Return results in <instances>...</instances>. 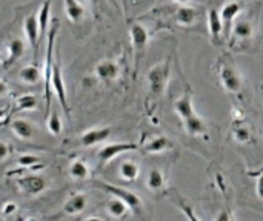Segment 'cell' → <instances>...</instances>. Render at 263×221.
Instances as JSON below:
<instances>
[{"mask_svg":"<svg viewBox=\"0 0 263 221\" xmlns=\"http://www.w3.org/2000/svg\"><path fill=\"white\" fill-rule=\"evenodd\" d=\"M23 29H25V35H26L29 45L37 52L39 42H40V29H39V22H37V15L35 14H29V15L25 17V20H23Z\"/></svg>","mask_w":263,"mask_h":221,"instance_id":"cell-14","label":"cell"},{"mask_svg":"<svg viewBox=\"0 0 263 221\" xmlns=\"http://www.w3.org/2000/svg\"><path fill=\"white\" fill-rule=\"evenodd\" d=\"M94 74L102 83H111L120 75V66L114 60H102L96 65Z\"/></svg>","mask_w":263,"mask_h":221,"instance_id":"cell-12","label":"cell"},{"mask_svg":"<svg viewBox=\"0 0 263 221\" xmlns=\"http://www.w3.org/2000/svg\"><path fill=\"white\" fill-rule=\"evenodd\" d=\"M37 106L35 97L34 95H22L17 98L15 111H31Z\"/></svg>","mask_w":263,"mask_h":221,"instance_id":"cell-31","label":"cell"},{"mask_svg":"<svg viewBox=\"0 0 263 221\" xmlns=\"http://www.w3.org/2000/svg\"><path fill=\"white\" fill-rule=\"evenodd\" d=\"M174 111L176 114L179 115V118L182 122H185L186 118H190L191 115H194V106H193V98H191V94L186 92L183 94L180 98H177L174 102Z\"/></svg>","mask_w":263,"mask_h":221,"instance_id":"cell-16","label":"cell"},{"mask_svg":"<svg viewBox=\"0 0 263 221\" xmlns=\"http://www.w3.org/2000/svg\"><path fill=\"white\" fill-rule=\"evenodd\" d=\"M51 88L55 91V94L59 97V102H60L66 117L69 118V106H68V102H66V89H65L63 77H62V72H60V66L55 62L52 63V69H51Z\"/></svg>","mask_w":263,"mask_h":221,"instance_id":"cell-10","label":"cell"},{"mask_svg":"<svg viewBox=\"0 0 263 221\" xmlns=\"http://www.w3.org/2000/svg\"><path fill=\"white\" fill-rule=\"evenodd\" d=\"M65 12L69 22L79 23L85 15V8L77 0H65Z\"/></svg>","mask_w":263,"mask_h":221,"instance_id":"cell-24","label":"cell"},{"mask_svg":"<svg viewBox=\"0 0 263 221\" xmlns=\"http://www.w3.org/2000/svg\"><path fill=\"white\" fill-rule=\"evenodd\" d=\"M69 175L74 180H77V182L86 180L88 175H89V168H88V165L83 160H74L69 165Z\"/></svg>","mask_w":263,"mask_h":221,"instance_id":"cell-27","label":"cell"},{"mask_svg":"<svg viewBox=\"0 0 263 221\" xmlns=\"http://www.w3.org/2000/svg\"><path fill=\"white\" fill-rule=\"evenodd\" d=\"M46 126H48V131L54 137H59L62 134V120H60L59 112L55 109H51L49 111V115L46 118Z\"/></svg>","mask_w":263,"mask_h":221,"instance_id":"cell-30","label":"cell"},{"mask_svg":"<svg viewBox=\"0 0 263 221\" xmlns=\"http://www.w3.org/2000/svg\"><path fill=\"white\" fill-rule=\"evenodd\" d=\"M216 72L219 77V83L220 86L230 92V94H240L243 89V77L240 74V71L227 58H220L217 66H216Z\"/></svg>","mask_w":263,"mask_h":221,"instance_id":"cell-2","label":"cell"},{"mask_svg":"<svg viewBox=\"0 0 263 221\" xmlns=\"http://www.w3.org/2000/svg\"><path fill=\"white\" fill-rule=\"evenodd\" d=\"M42 78V74H40V69L34 65H29V66H25L20 69V80L26 85H35L39 83Z\"/></svg>","mask_w":263,"mask_h":221,"instance_id":"cell-28","label":"cell"},{"mask_svg":"<svg viewBox=\"0 0 263 221\" xmlns=\"http://www.w3.org/2000/svg\"><path fill=\"white\" fill-rule=\"evenodd\" d=\"M137 145L133 143H109L105 145L103 148H100V151L97 152V157L100 160V163H109L111 160H114L116 157H119L123 152H129V151H136Z\"/></svg>","mask_w":263,"mask_h":221,"instance_id":"cell-9","label":"cell"},{"mask_svg":"<svg viewBox=\"0 0 263 221\" xmlns=\"http://www.w3.org/2000/svg\"><path fill=\"white\" fill-rule=\"evenodd\" d=\"M243 2L239 0H230L223 5L222 11H220V17L223 22V28H225V37H228V34L231 32L233 23L236 22V18L243 12Z\"/></svg>","mask_w":263,"mask_h":221,"instance_id":"cell-8","label":"cell"},{"mask_svg":"<svg viewBox=\"0 0 263 221\" xmlns=\"http://www.w3.org/2000/svg\"><path fill=\"white\" fill-rule=\"evenodd\" d=\"M146 188L148 191L157 194L165 188V175L160 169H151L146 178Z\"/></svg>","mask_w":263,"mask_h":221,"instance_id":"cell-23","label":"cell"},{"mask_svg":"<svg viewBox=\"0 0 263 221\" xmlns=\"http://www.w3.org/2000/svg\"><path fill=\"white\" fill-rule=\"evenodd\" d=\"M168 75H170V65L168 63H159L149 69L148 82H149V89L154 95L163 94L166 83H168Z\"/></svg>","mask_w":263,"mask_h":221,"instance_id":"cell-7","label":"cell"},{"mask_svg":"<svg viewBox=\"0 0 263 221\" xmlns=\"http://www.w3.org/2000/svg\"><path fill=\"white\" fill-rule=\"evenodd\" d=\"M15 211H17V205H15V203H11V202L5 203V205H3V208H2V214H3L5 217H8V215L14 214Z\"/></svg>","mask_w":263,"mask_h":221,"instance_id":"cell-35","label":"cell"},{"mask_svg":"<svg viewBox=\"0 0 263 221\" xmlns=\"http://www.w3.org/2000/svg\"><path fill=\"white\" fill-rule=\"evenodd\" d=\"M119 174H120V177H122L123 182L133 183V182H136V180L139 178V175H140V168H139V165H137L136 162L128 160V162H123V163L120 165Z\"/></svg>","mask_w":263,"mask_h":221,"instance_id":"cell-20","label":"cell"},{"mask_svg":"<svg viewBox=\"0 0 263 221\" xmlns=\"http://www.w3.org/2000/svg\"><path fill=\"white\" fill-rule=\"evenodd\" d=\"M17 163H18L20 168L28 169V171H35V172L45 168V165L40 163V158H39L37 155H31V154H23V155H20L18 160H17Z\"/></svg>","mask_w":263,"mask_h":221,"instance_id":"cell-29","label":"cell"},{"mask_svg":"<svg viewBox=\"0 0 263 221\" xmlns=\"http://www.w3.org/2000/svg\"><path fill=\"white\" fill-rule=\"evenodd\" d=\"M129 38H131V46L134 51V58H136V65L139 63L140 57L143 55L148 40H149V32L148 29L139 23V22H133L129 25Z\"/></svg>","mask_w":263,"mask_h":221,"instance_id":"cell-5","label":"cell"},{"mask_svg":"<svg viewBox=\"0 0 263 221\" xmlns=\"http://www.w3.org/2000/svg\"><path fill=\"white\" fill-rule=\"evenodd\" d=\"M86 205H88V198L85 194H74L63 205V212L68 215H77L86 209Z\"/></svg>","mask_w":263,"mask_h":221,"instance_id":"cell-17","label":"cell"},{"mask_svg":"<svg viewBox=\"0 0 263 221\" xmlns=\"http://www.w3.org/2000/svg\"><path fill=\"white\" fill-rule=\"evenodd\" d=\"M49 14H51V0H45L39 14H37V22H39V29H40V38L45 37L48 23H49Z\"/></svg>","mask_w":263,"mask_h":221,"instance_id":"cell-26","label":"cell"},{"mask_svg":"<svg viewBox=\"0 0 263 221\" xmlns=\"http://www.w3.org/2000/svg\"><path fill=\"white\" fill-rule=\"evenodd\" d=\"M8 57L5 58V63L3 66L5 68H9L11 65H14L18 58H22V55L25 54V43L20 40V38H12L9 43H8Z\"/></svg>","mask_w":263,"mask_h":221,"instance_id":"cell-18","label":"cell"},{"mask_svg":"<svg viewBox=\"0 0 263 221\" xmlns=\"http://www.w3.org/2000/svg\"><path fill=\"white\" fill-rule=\"evenodd\" d=\"M94 186L99 188V189H102V191H105V192H108V194H111L112 197H117V198L123 200L136 215H140L142 214L143 203H142L140 197H137L134 192H131V191H128L125 188H120V186H114V185H108V183L99 182V180L94 182Z\"/></svg>","mask_w":263,"mask_h":221,"instance_id":"cell-3","label":"cell"},{"mask_svg":"<svg viewBox=\"0 0 263 221\" xmlns=\"http://www.w3.org/2000/svg\"><path fill=\"white\" fill-rule=\"evenodd\" d=\"M129 211H131L129 206H128L123 200H120V198H117V197L111 198V200L106 203V212H108L112 218H125L126 214H128Z\"/></svg>","mask_w":263,"mask_h":221,"instance_id":"cell-21","label":"cell"},{"mask_svg":"<svg viewBox=\"0 0 263 221\" xmlns=\"http://www.w3.org/2000/svg\"><path fill=\"white\" fill-rule=\"evenodd\" d=\"M208 32L211 37V42L214 45H220L225 37V28L220 17V12L216 8H211L208 11Z\"/></svg>","mask_w":263,"mask_h":221,"instance_id":"cell-11","label":"cell"},{"mask_svg":"<svg viewBox=\"0 0 263 221\" xmlns=\"http://www.w3.org/2000/svg\"><path fill=\"white\" fill-rule=\"evenodd\" d=\"M11 129L15 134V137L20 138V140H31L32 135H34V126L28 120H23V118L12 120L11 122Z\"/></svg>","mask_w":263,"mask_h":221,"instance_id":"cell-19","label":"cell"},{"mask_svg":"<svg viewBox=\"0 0 263 221\" xmlns=\"http://www.w3.org/2000/svg\"><path fill=\"white\" fill-rule=\"evenodd\" d=\"M109 135H111V128H108V126L92 128V129L83 132L77 143L82 148H91V146H96V145L105 142Z\"/></svg>","mask_w":263,"mask_h":221,"instance_id":"cell-13","label":"cell"},{"mask_svg":"<svg viewBox=\"0 0 263 221\" xmlns=\"http://www.w3.org/2000/svg\"><path fill=\"white\" fill-rule=\"evenodd\" d=\"M17 185H18L20 191L28 197H37V195L43 194L48 188V182L42 175H35V174H28V175L18 177Z\"/></svg>","mask_w":263,"mask_h":221,"instance_id":"cell-6","label":"cell"},{"mask_svg":"<svg viewBox=\"0 0 263 221\" xmlns=\"http://www.w3.org/2000/svg\"><path fill=\"white\" fill-rule=\"evenodd\" d=\"M234 134H236V138H237L240 143H245V142H250V140H251V137H250V129H248V128L239 126V128H236Z\"/></svg>","mask_w":263,"mask_h":221,"instance_id":"cell-32","label":"cell"},{"mask_svg":"<svg viewBox=\"0 0 263 221\" xmlns=\"http://www.w3.org/2000/svg\"><path fill=\"white\" fill-rule=\"evenodd\" d=\"M92 6H97V5H100L102 3V0H88Z\"/></svg>","mask_w":263,"mask_h":221,"instance_id":"cell-37","label":"cell"},{"mask_svg":"<svg viewBox=\"0 0 263 221\" xmlns=\"http://www.w3.org/2000/svg\"><path fill=\"white\" fill-rule=\"evenodd\" d=\"M262 91H263V88H262Z\"/></svg>","mask_w":263,"mask_h":221,"instance_id":"cell-40","label":"cell"},{"mask_svg":"<svg viewBox=\"0 0 263 221\" xmlns=\"http://www.w3.org/2000/svg\"><path fill=\"white\" fill-rule=\"evenodd\" d=\"M256 35H257V14L251 15L242 12L233 23L230 45L237 51L248 48L250 43L256 38Z\"/></svg>","mask_w":263,"mask_h":221,"instance_id":"cell-1","label":"cell"},{"mask_svg":"<svg viewBox=\"0 0 263 221\" xmlns=\"http://www.w3.org/2000/svg\"><path fill=\"white\" fill-rule=\"evenodd\" d=\"M174 2H177V3H182V5H185V3H188V2H191V0H174Z\"/></svg>","mask_w":263,"mask_h":221,"instance_id":"cell-39","label":"cell"},{"mask_svg":"<svg viewBox=\"0 0 263 221\" xmlns=\"http://www.w3.org/2000/svg\"><path fill=\"white\" fill-rule=\"evenodd\" d=\"M5 115H6V111H5L3 108H0V120L5 118Z\"/></svg>","mask_w":263,"mask_h":221,"instance_id":"cell-38","label":"cell"},{"mask_svg":"<svg viewBox=\"0 0 263 221\" xmlns=\"http://www.w3.org/2000/svg\"><path fill=\"white\" fill-rule=\"evenodd\" d=\"M59 28V22L54 20L48 35V51H46V66H45V100H46V114L51 111V69L54 63V40Z\"/></svg>","mask_w":263,"mask_h":221,"instance_id":"cell-4","label":"cell"},{"mask_svg":"<svg viewBox=\"0 0 263 221\" xmlns=\"http://www.w3.org/2000/svg\"><path fill=\"white\" fill-rule=\"evenodd\" d=\"M11 154V146L5 142H0V162L6 160Z\"/></svg>","mask_w":263,"mask_h":221,"instance_id":"cell-34","label":"cell"},{"mask_svg":"<svg viewBox=\"0 0 263 221\" xmlns=\"http://www.w3.org/2000/svg\"><path fill=\"white\" fill-rule=\"evenodd\" d=\"M197 17H199V12L196 8L193 6H188V5H182L176 9L174 12V20L179 26H183V28H188V26H193L196 22H197Z\"/></svg>","mask_w":263,"mask_h":221,"instance_id":"cell-15","label":"cell"},{"mask_svg":"<svg viewBox=\"0 0 263 221\" xmlns=\"http://www.w3.org/2000/svg\"><path fill=\"white\" fill-rule=\"evenodd\" d=\"M6 92H8V86H6V83L3 80H0V97L5 95Z\"/></svg>","mask_w":263,"mask_h":221,"instance_id":"cell-36","label":"cell"},{"mask_svg":"<svg viewBox=\"0 0 263 221\" xmlns=\"http://www.w3.org/2000/svg\"><path fill=\"white\" fill-rule=\"evenodd\" d=\"M170 148H171V142L163 135L154 137L145 145V151L149 152V154H160V152H163V151H166Z\"/></svg>","mask_w":263,"mask_h":221,"instance_id":"cell-25","label":"cell"},{"mask_svg":"<svg viewBox=\"0 0 263 221\" xmlns=\"http://www.w3.org/2000/svg\"><path fill=\"white\" fill-rule=\"evenodd\" d=\"M183 125H185V129H186V132L190 134V135H193V137H197V135H205L206 134V126H205V122L197 115V114H194V115H191L190 118H186L185 122H183Z\"/></svg>","mask_w":263,"mask_h":221,"instance_id":"cell-22","label":"cell"},{"mask_svg":"<svg viewBox=\"0 0 263 221\" xmlns=\"http://www.w3.org/2000/svg\"><path fill=\"white\" fill-rule=\"evenodd\" d=\"M256 195L263 202V171L260 174H256Z\"/></svg>","mask_w":263,"mask_h":221,"instance_id":"cell-33","label":"cell"}]
</instances>
